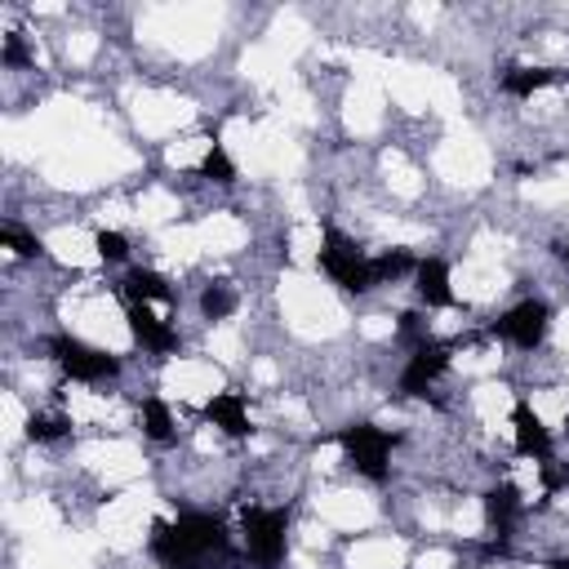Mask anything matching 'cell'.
Here are the masks:
<instances>
[{"mask_svg": "<svg viewBox=\"0 0 569 569\" xmlns=\"http://www.w3.org/2000/svg\"><path fill=\"white\" fill-rule=\"evenodd\" d=\"M222 27V9L218 4H160L142 18V31L164 44L178 58H200L213 49Z\"/></svg>", "mask_w": 569, "mask_h": 569, "instance_id": "cell-1", "label": "cell"}, {"mask_svg": "<svg viewBox=\"0 0 569 569\" xmlns=\"http://www.w3.org/2000/svg\"><path fill=\"white\" fill-rule=\"evenodd\" d=\"M227 156L249 169V173H293L298 169V142L280 129V124H249V120H231L222 133Z\"/></svg>", "mask_w": 569, "mask_h": 569, "instance_id": "cell-2", "label": "cell"}, {"mask_svg": "<svg viewBox=\"0 0 569 569\" xmlns=\"http://www.w3.org/2000/svg\"><path fill=\"white\" fill-rule=\"evenodd\" d=\"M280 311H284L289 329L302 338H329L342 329V307H338L333 289L307 271H293L280 280Z\"/></svg>", "mask_w": 569, "mask_h": 569, "instance_id": "cell-3", "label": "cell"}, {"mask_svg": "<svg viewBox=\"0 0 569 569\" xmlns=\"http://www.w3.org/2000/svg\"><path fill=\"white\" fill-rule=\"evenodd\" d=\"M400 107L409 111H445L453 116L458 111V84L445 76V71H431V67H405V62H391L387 67V84H382Z\"/></svg>", "mask_w": 569, "mask_h": 569, "instance_id": "cell-4", "label": "cell"}, {"mask_svg": "<svg viewBox=\"0 0 569 569\" xmlns=\"http://www.w3.org/2000/svg\"><path fill=\"white\" fill-rule=\"evenodd\" d=\"M67 320H71V329L80 333V338H89L93 347H111V351H120V347H129V320H124V311L107 298V293H76L71 302H67Z\"/></svg>", "mask_w": 569, "mask_h": 569, "instance_id": "cell-5", "label": "cell"}, {"mask_svg": "<svg viewBox=\"0 0 569 569\" xmlns=\"http://www.w3.org/2000/svg\"><path fill=\"white\" fill-rule=\"evenodd\" d=\"M489 147L476 138V133H467V129H458V133H449L440 147H436V173L445 178V182H453V187H480L485 178H489Z\"/></svg>", "mask_w": 569, "mask_h": 569, "instance_id": "cell-6", "label": "cell"}, {"mask_svg": "<svg viewBox=\"0 0 569 569\" xmlns=\"http://www.w3.org/2000/svg\"><path fill=\"white\" fill-rule=\"evenodd\" d=\"M151 507H156V502H151L147 493H138V489L111 498V502L102 507V538H107L111 547H120V551L138 547L142 533H147V525H151Z\"/></svg>", "mask_w": 569, "mask_h": 569, "instance_id": "cell-7", "label": "cell"}, {"mask_svg": "<svg viewBox=\"0 0 569 569\" xmlns=\"http://www.w3.org/2000/svg\"><path fill=\"white\" fill-rule=\"evenodd\" d=\"M80 458L107 480V485H133L142 476V453L133 440H93L80 449Z\"/></svg>", "mask_w": 569, "mask_h": 569, "instance_id": "cell-8", "label": "cell"}, {"mask_svg": "<svg viewBox=\"0 0 569 569\" xmlns=\"http://www.w3.org/2000/svg\"><path fill=\"white\" fill-rule=\"evenodd\" d=\"M164 391L187 405H204L222 391V373L213 369V360H173L164 369Z\"/></svg>", "mask_w": 569, "mask_h": 569, "instance_id": "cell-9", "label": "cell"}, {"mask_svg": "<svg viewBox=\"0 0 569 569\" xmlns=\"http://www.w3.org/2000/svg\"><path fill=\"white\" fill-rule=\"evenodd\" d=\"M133 120H138L142 133L164 138V133H173L178 124L191 120V102H182L173 93H160V89H147V93L133 98Z\"/></svg>", "mask_w": 569, "mask_h": 569, "instance_id": "cell-10", "label": "cell"}, {"mask_svg": "<svg viewBox=\"0 0 569 569\" xmlns=\"http://www.w3.org/2000/svg\"><path fill=\"white\" fill-rule=\"evenodd\" d=\"M316 516H320L329 529H365V525H373L378 507H373V498L360 493V489H329V493L316 498Z\"/></svg>", "mask_w": 569, "mask_h": 569, "instance_id": "cell-11", "label": "cell"}, {"mask_svg": "<svg viewBox=\"0 0 569 569\" xmlns=\"http://www.w3.org/2000/svg\"><path fill=\"white\" fill-rule=\"evenodd\" d=\"M449 280H453V293H458L462 302H493V298L507 289V271H502L498 262H480V258L462 262Z\"/></svg>", "mask_w": 569, "mask_h": 569, "instance_id": "cell-12", "label": "cell"}, {"mask_svg": "<svg viewBox=\"0 0 569 569\" xmlns=\"http://www.w3.org/2000/svg\"><path fill=\"white\" fill-rule=\"evenodd\" d=\"M27 569H89V538L53 533L36 542V551L27 556Z\"/></svg>", "mask_w": 569, "mask_h": 569, "instance_id": "cell-13", "label": "cell"}, {"mask_svg": "<svg viewBox=\"0 0 569 569\" xmlns=\"http://www.w3.org/2000/svg\"><path fill=\"white\" fill-rule=\"evenodd\" d=\"M382 93H387V89H382L378 80H356V84H351L347 107H342L351 133H373V129L382 124Z\"/></svg>", "mask_w": 569, "mask_h": 569, "instance_id": "cell-14", "label": "cell"}, {"mask_svg": "<svg viewBox=\"0 0 569 569\" xmlns=\"http://www.w3.org/2000/svg\"><path fill=\"white\" fill-rule=\"evenodd\" d=\"M196 236H200V249H204V253H236V249H244V240H249L244 222L231 218V213H209L204 222H196Z\"/></svg>", "mask_w": 569, "mask_h": 569, "instance_id": "cell-15", "label": "cell"}, {"mask_svg": "<svg viewBox=\"0 0 569 569\" xmlns=\"http://www.w3.org/2000/svg\"><path fill=\"white\" fill-rule=\"evenodd\" d=\"M44 244H49V253H53L58 262H71V267H93V262L102 258V244H98L89 231H80V227H62V231H53Z\"/></svg>", "mask_w": 569, "mask_h": 569, "instance_id": "cell-16", "label": "cell"}, {"mask_svg": "<svg viewBox=\"0 0 569 569\" xmlns=\"http://www.w3.org/2000/svg\"><path fill=\"white\" fill-rule=\"evenodd\" d=\"M9 525H13L18 533H31L36 542H44V538L58 533V511H53L44 498H22V502L9 507Z\"/></svg>", "mask_w": 569, "mask_h": 569, "instance_id": "cell-17", "label": "cell"}, {"mask_svg": "<svg viewBox=\"0 0 569 569\" xmlns=\"http://www.w3.org/2000/svg\"><path fill=\"white\" fill-rule=\"evenodd\" d=\"M351 569H400L405 565V542L400 538H360L347 551Z\"/></svg>", "mask_w": 569, "mask_h": 569, "instance_id": "cell-18", "label": "cell"}, {"mask_svg": "<svg viewBox=\"0 0 569 569\" xmlns=\"http://www.w3.org/2000/svg\"><path fill=\"white\" fill-rule=\"evenodd\" d=\"M67 409H71L76 422H124V413H120L116 400H102V396H93V391H84V387H71Z\"/></svg>", "mask_w": 569, "mask_h": 569, "instance_id": "cell-19", "label": "cell"}, {"mask_svg": "<svg viewBox=\"0 0 569 569\" xmlns=\"http://www.w3.org/2000/svg\"><path fill=\"white\" fill-rule=\"evenodd\" d=\"M307 36H311V31H307V22H302L298 13H280V18L271 22V36H267L262 44H271L284 62H293V53L307 49Z\"/></svg>", "mask_w": 569, "mask_h": 569, "instance_id": "cell-20", "label": "cell"}, {"mask_svg": "<svg viewBox=\"0 0 569 569\" xmlns=\"http://www.w3.org/2000/svg\"><path fill=\"white\" fill-rule=\"evenodd\" d=\"M240 67H244V76L258 80V84H280V80L289 76V62H284L271 44H253V49L240 58Z\"/></svg>", "mask_w": 569, "mask_h": 569, "instance_id": "cell-21", "label": "cell"}, {"mask_svg": "<svg viewBox=\"0 0 569 569\" xmlns=\"http://www.w3.org/2000/svg\"><path fill=\"white\" fill-rule=\"evenodd\" d=\"M471 405H476L480 422H489V427H507V413H511V391H507L502 382H480V387L471 391Z\"/></svg>", "mask_w": 569, "mask_h": 569, "instance_id": "cell-22", "label": "cell"}, {"mask_svg": "<svg viewBox=\"0 0 569 569\" xmlns=\"http://www.w3.org/2000/svg\"><path fill=\"white\" fill-rule=\"evenodd\" d=\"M160 253H164L169 262L187 267V262H196L204 249H200V236H196V227H164V231H160Z\"/></svg>", "mask_w": 569, "mask_h": 569, "instance_id": "cell-23", "label": "cell"}, {"mask_svg": "<svg viewBox=\"0 0 569 569\" xmlns=\"http://www.w3.org/2000/svg\"><path fill=\"white\" fill-rule=\"evenodd\" d=\"M382 173H387V187H391V196H400V200H413L418 191H422V173L400 156V151H391L387 160H382Z\"/></svg>", "mask_w": 569, "mask_h": 569, "instance_id": "cell-24", "label": "cell"}, {"mask_svg": "<svg viewBox=\"0 0 569 569\" xmlns=\"http://www.w3.org/2000/svg\"><path fill=\"white\" fill-rule=\"evenodd\" d=\"M276 98H280V116H284V120H298V124H311V120H316L311 93H307L293 76H284V80L276 84Z\"/></svg>", "mask_w": 569, "mask_h": 569, "instance_id": "cell-25", "label": "cell"}, {"mask_svg": "<svg viewBox=\"0 0 569 569\" xmlns=\"http://www.w3.org/2000/svg\"><path fill=\"white\" fill-rule=\"evenodd\" d=\"M133 209H138V222H151V227H160V222H169V218H178V200H173L169 191H160V187H151V191H142Z\"/></svg>", "mask_w": 569, "mask_h": 569, "instance_id": "cell-26", "label": "cell"}, {"mask_svg": "<svg viewBox=\"0 0 569 569\" xmlns=\"http://www.w3.org/2000/svg\"><path fill=\"white\" fill-rule=\"evenodd\" d=\"M529 409H533L538 427H560L565 413H569V400H565V391H533L529 396Z\"/></svg>", "mask_w": 569, "mask_h": 569, "instance_id": "cell-27", "label": "cell"}, {"mask_svg": "<svg viewBox=\"0 0 569 569\" xmlns=\"http://www.w3.org/2000/svg\"><path fill=\"white\" fill-rule=\"evenodd\" d=\"M525 196H529V200H538V204H569V173L538 178V182H529V187H525Z\"/></svg>", "mask_w": 569, "mask_h": 569, "instance_id": "cell-28", "label": "cell"}, {"mask_svg": "<svg viewBox=\"0 0 569 569\" xmlns=\"http://www.w3.org/2000/svg\"><path fill=\"white\" fill-rule=\"evenodd\" d=\"M209 151H213V138H187V142H173L169 147V164L191 169V164H204Z\"/></svg>", "mask_w": 569, "mask_h": 569, "instance_id": "cell-29", "label": "cell"}, {"mask_svg": "<svg viewBox=\"0 0 569 569\" xmlns=\"http://www.w3.org/2000/svg\"><path fill=\"white\" fill-rule=\"evenodd\" d=\"M289 253H293L298 262H311V258L320 253V227H316V222H298V227L289 231Z\"/></svg>", "mask_w": 569, "mask_h": 569, "instance_id": "cell-30", "label": "cell"}, {"mask_svg": "<svg viewBox=\"0 0 569 569\" xmlns=\"http://www.w3.org/2000/svg\"><path fill=\"white\" fill-rule=\"evenodd\" d=\"M209 356H218V360H240V333L231 329V325H218L213 333H209Z\"/></svg>", "mask_w": 569, "mask_h": 569, "instance_id": "cell-31", "label": "cell"}, {"mask_svg": "<svg viewBox=\"0 0 569 569\" xmlns=\"http://www.w3.org/2000/svg\"><path fill=\"white\" fill-rule=\"evenodd\" d=\"M480 520H485V516H480V502H471V498L449 516V525H453L458 533H480Z\"/></svg>", "mask_w": 569, "mask_h": 569, "instance_id": "cell-32", "label": "cell"}, {"mask_svg": "<svg viewBox=\"0 0 569 569\" xmlns=\"http://www.w3.org/2000/svg\"><path fill=\"white\" fill-rule=\"evenodd\" d=\"M93 49H98V36H93V31H76V36H67V58H71V62H89Z\"/></svg>", "mask_w": 569, "mask_h": 569, "instance_id": "cell-33", "label": "cell"}, {"mask_svg": "<svg viewBox=\"0 0 569 569\" xmlns=\"http://www.w3.org/2000/svg\"><path fill=\"white\" fill-rule=\"evenodd\" d=\"M502 249H507V240H498V236H489V231L471 240V258H480V262H498Z\"/></svg>", "mask_w": 569, "mask_h": 569, "instance_id": "cell-34", "label": "cell"}, {"mask_svg": "<svg viewBox=\"0 0 569 569\" xmlns=\"http://www.w3.org/2000/svg\"><path fill=\"white\" fill-rule=\"evenodd\" d=\"M0 409H4V436L13 440V436L22 431V400H18L13 391H4V396H0Z\"/></svg>", "mask_w": 569, "mask_h": 569, "instance_id": "cell-35", "label": "cell"}, {"mask_svg": "<svg viewBox=\"0 0 569 569\" xmlns=\"http://www.w3.org/2000/svg\"><path fill=\"white\" fill-rule=\"evenodd\" d=\"M391 329H396L391 316H365V320H360V333H365V338H387Z\"/></svg>", "mask_w": 569, "mask_h": 569, "instance_id": "cell-36", "label": "cell"}, {"mask_svg": "<svg viewBox=\"0 0 569 569\" xmlns=\"http://www.w3.org/2000/svg\"><path fill=\"white\" fill-rule=\"evenodd\" d=\"M516 485H520L525 493H538V467H533V458H520V462H516Z\"/></svg>", "mask_w": 569, "mask_h": 569, "instance_id": "cell-37", "label": "cell"}, {"mask_svg": "<svg viewBox=\"0 0 569 569\" xmlns=\"http://www.w3.org/2000/svg\"><path fill=\"white\" fill-rule=\"evenodd\" d=\"M102 222H107L111 231H116V227H124V222H129V204H124V200H111V204L102 209Z\"/></svg>", "mask_w": 569, "mask_h": 569, "instance_id": "cell-38", "label": "cell"}, {"mask_svg": "<svg viewBox=\"0 0 569 569\" xmlns=\"http://www.w3.org/2000/svg\"><path fill=\"white\" fill-rule=\"evenodd\" d=\"M418 569H453V556L449 551H422L418 556Z\"/></svg>", "mask_w": 569, "mask_h": 569, "instance_id": "cell-39", "label": "cell"}, {"mask_svg": "<svg viewBox=\"0 0 569 569\" xmlns=\"http://www.w3.org/2000/svg\"><path fill=\"white\" fill-rule=\"evenodd\" d=\"M338 458H342V449H338V445H325V449L316 453V471H329Z\"/></svg>", "mask_w": 569, "mask_h": 569, "instance_id": "cell-40", "label": "cell"}, {"mask_svg": "<svg viewBox=\"0 0 569 569\" xmlns=\"http://www.w3.org/2000/svg\"><path fill=\"white\" fill-rule=\"evenodd\" d=\"M556 342H560V351L569 356V311H565V316L556 320Z\"/></svg>", "mask_w": 569, "mask_h": 569, "instance_id": "cell-41", "label": "cell"}, {"mask_svg": "<svg viewBox=\"0 0 569 569\" xmlns=\"http://www.w3.org/2000/svg\"><path fill=\"white\" fill-rule=\"evenodd\" d=\"M253 378H258V382H276V365H271V360H258V365H253Z\"/></svg>", "mask_w": 569, "mask_h": 569, "instance_id": "cell-42", "label": "cell"}, {"mask_svg": "<svg viewBox=\"0 0 569 569\" xmlns=\"http://www.w3.org/2000/svg\"><path fill=\"white\" fill-rule=\"evenodd\" d=\"M436 329H440V333H453V329H458V316H453V311H440Z\"/></svg>", "mask_w": 569, "mask_h": 569, "instance_id": "cell-43", "label": "cell"}]
</instances>
